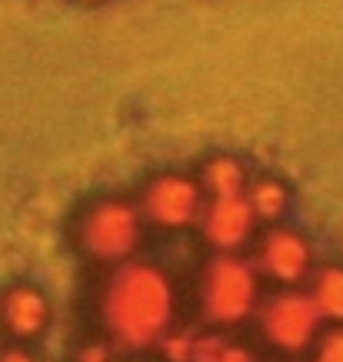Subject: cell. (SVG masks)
<instances>
[{"mask_svg":"<svg viewBox=\"0 0 343 362\" xmlns=\"http://www.w3.org/2000/svg\"><path fill=\"white\" fill-rule=\"evenodd\" d=\"M100 319L117 349H154L174 326V286L154 263H120L100 289Z\"/></svg>","mask_w":343,"mask_h":362,"instance_id":"obj_1","label":"cell"},{"mask_svg":"<svg viewBox=\"0 0 343 362\" xmlns=\"http://www.w3.org/2000/svg\"><path fill=\"white\" fill-rule=\"evenodd\" d=\"M257 299V273L254 266L240 259L237 252H217L203 266L200 276V313L213 326H233L254 316Z\"/></svg>","mask_w":343,"mask_h":362,"instance_id":"obj_2","label":"cell"},{"mask_svg":"<svg viewBox=\"0 0 343 362\" xmlns=\"http://www.w3.org/2000/svg\"><path fill=\"white\" fill-rule=\"evenodd\" d=\"M77 243L90 259L127 263L140 243V209L127 199H100L80 216Z\"/></svg>","mask_w":343,"mask_h":362,"instance_id":"obj_3","label":"cell"},{"mask_svg":"<svg viewBox=\"0 0 343 362\" xmlns=\"http://www.w3.org/2000/svg\"><path fill=\"white\" fill-rule=\"evenodd\" d=\"M254 316L257 326H260V336L274 349L287 352V356L313 349V342L320 336V319L313 313L307 293H297V289H287V293L264 299Z\"/></svg>","mask_w":343,"mask_h":362,"instance_id":"obj_4","label":"cell"},{"mask_svg":"<svg viewBox=\"0 0 343 362\" xmlns=\"http://www.w3.org/2000/svg\"><path fill=\"white\" fill-rule=\"evenodd\" d=\"M144 216L164 230H184L200 216V187L180 173H160L144 187Z\"/></svg>","mask_w":343,"mask_h":362,"instance_id":"obj_5","label":"cell"},{"mask_svg":"<svg viewBox=\"0 0 343 362\" xmlns=\"http://www.w3.org/2000/svg\"><path fill=\"white\" fill-rule=\"evenodd\" d=\"M50 326V299L40 286L33 283H11L0 289V329L13 342L40 339Z\"/></svg>","mask_w":343,"mask_h":362,"instance_id":"obj_6","label":"cell"},{"mask_svg":"<svg viewBox=\"0 0 343 362\" xmlns=\"http://www.w3.org/2000/svg\"><path fill=\"white\" fill-rule=\"evenodd\" d=\"M257 266L260 273L270 276L274 283L297 286L310 273V243L307 236L290 226H274L264 233L260 250H257Z\"/></svg>","mask_w":343,"mask_h":362,"instance_id":"obj_7","label":"cell"},{"mask_svg":"<svg viewBox=\"0 0 343 362\" xmlns=\"http://www.w3.org/2000/svg\"><path fill=\"white\" fill-rule=\"evenodd\" d=\"M257 226V216L247 197H220L210 199V206L200 209V230L203 240L217 252H237L250 240Z\"/></svg>","mask_w":343,"mask_h":362,"instance_id":"obj_8","label":"cell"},{"mask_svg":"<svg viewBox=\"0 0 343 362\" xmlns=\"http://www.w3.org/2000/svg\"><path fill=\"white\" fill-rule=\"evenodd\" d=\"M313 313L320 322L343 326V266H323L307 289Z\"/></svg>","mask_w":343,"mask_h":362,"instance_id":"obj_9","label":"cell"},{"mask_svg":"<svg viewBox=\"0 0 343 362\" xmlns=\"http://www.w3.org/2000/svg\"><path fill=\"white\" fill-rule=\"evenodd\" d=\"M203 187L213 199L220 197H244L247 170L237 156H213L203 166Z\"/></svg>","mask_w":343,"mask_h":362,"instance_id":"obj_10","label":"cell"},{"mask_svg":"<svg viewBox=\"0 0 343 362\" xmlns=\"http://www.w3.org/2000/svg\"><path fill=\"white\" fill-rule=\"evenodd\" d=\"M244 197H247V203H250V209H254L257 220H280L283 209H287V203H290L287 187H283L280 180H270V176L257 180Z\"/></svg>","mask_w":343,"mask_h":362,"instance_id":"obj_11","label":"cell"},{"mask_svg":"<svg viewBox=\"0 0 343 362\" xmlns=\"http://www.w3.org/2000/svg\"><path fill=\"white\" fill-rule=\"evenodd\" d=\"M193 342H197V332L190 329H170L164 339L157 342V349L167 362H190L193 356Z\"/></svg>","mask_w":343,"mask_h":362,"instance_id":"obj_12","label":"cell"},{"mask_svg":"<svg viewBox=\"0 0 343 362\" xmlns=\"http://www.w3.org/2000/svg\"><path fill=\"white\" fill-rule=\"evenodd\" d=\"M313 362H343V326H330L317 336Z\"/></svg>","mask_w":343,"mask_h":362,"instance_id":"obj_13","label":"cell"},{"mask_svg":"<svg viewBox=\"0 0 343 362\" xmlns=\"http://www.w3.org/2000/svg\"><path fill=\"white\" fill-rule=\"evenodd\" d=\"M227 346H230V342L223 339L220 332H203V336H197V342H193L190 362H220Z\"/></svg>","mask_w":343,"mask_h":362,"instance_id":"obj_14","label":"cell"},{"mask_svg":"<svg viewBox=\"0 0 343 362\" xmlns=\"http://www.w3.org/2000/svg\"><path fill=\"white\" fill-rule=\"evenodd\" d=\"M77 362H117V346L113 342H87V346H80Z\"/></svg>","mask_w":343,"mask_h":362,"instance_id":"obj_15","label":"cell"},{"mask_svg":"<svg viewBox=\"0 0 343 362\" xmlns=\"http://www.w3.org/2000/svg\"><path fill=\"white\" fill-rule=\"evenodd\" d=\"M0 362H40V359H37L27 346L11 342V346H4V349H0Z\"/></svg>","mask_w":343,"mask_h":362,"instance_id":"obj_16","label":"cell"},{"mask_svg":"<svg viewBox=\"0 0 343 362\" xmlns=\"http://www.w3.org/2000/svg\"><path fill=\"white\" fill-rule=\"evenodd\" d=\"M220 362H254V352L247 349V346H233V342H230Z\"/></svg>","mask_w":343,"mask_h":362,"instance_id":"obj_17","label":"cell"},{"mask_svg":"<svg viewBox=\"0 0 343 362\" xmlns=\"http://www.w3.org/2000/svg\"><path fill=\"white\" fill-rule=\"evenodd\" d=\"M87 4H97V0H87Z\"/></svg>","mask_w":343,"mask_h":362,"instance_id":"obj_18","label":"cell"}]
</instances>
